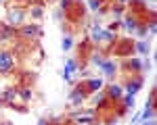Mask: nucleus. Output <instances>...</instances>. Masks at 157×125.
Wrapping results in <instances>:
<instances>
[{
	"instance_id": "22",
	"label": "nucleus",
	"mask_w": 157,
	"mask_h": 125,
	"mask_svg": "<svg viewBox=\"0 0 157 125\" xmlns=\"http://www.w3.org/2000/svg\"><path fill=\"white\" fill-rule=\"evenodd\" d=\"M120 27H121V23H120V21H111V23L107 25V31H111V34H115V31H117Z\"/></svg>"
},
{
	"instance_id": "17",
	"label": "nucleus",
	"mask_w": 157,
	"mask_h": 125,
	"mask_svg": "<svg viewBox=\"0 0 157 125\" xmlns=\"http://www.w3.org/2000/svg\"><path fill=\"white\" fill-rule=\"evenodd\" d=\"M88 6L92 12H101L103 11V0H88Z\"/></svg>"
},
{
	"instance_id": "11",
	"label": "nucleus",
	"mask_w": 157,
	"mask_h": 125,
	"mask_svg": "<svg viewBox=\"0 0 157 125\" xmlns=\"http://www.w3.org/2000/svg\"><path fill=\"white\" fill-rule=\"evenodd\" d=\"M82 86H84V90L88 92V94H97L98 90L103 88V79H98V77L97 79H86Z\"/></svg>"
},
{
	"instance_id": "8",
	"label": "nucleus",
	"mask_w": 157,
	"mask_h": 125,
	"mask_svg": "<svg viewBox=\"0 0 157 125\" xmlns=\"http://www.w3.org/2000/svg\"><path fill=\"white\" fill-rule=\"evenodd\" d=\"M138 23H140V21H138V17H136L134 12H128V15H126V19H124V23H121V27H124L128 34H134V31H136V27H138Z\"/></svg>"
},
{
	"instance_id": "1",
	"label": "nucleus",
	"mask_w": 157,
	"mask_h": 125,
	"mask_svg": "<svg viewBox=\"0 0 157 125\" xmlns=\"http://www.w3.org/2000/svg\"><path fill=\"white\" fill-rule=\"evenodd\" d=\"M6 19H9V23L11 27H21L25 21V11H21V9H9L6 11Z\"/></svg>"
},
{
	"instance_id": "4",
	"label": "nucleus",
	"mask_w": 157,
	"mask_h": 125,
	"mask_svg": "<svg viewBox=\"0 0 157 125\" xmlns=\"http://www.w3.org/2000/svg\"><path fill=\"white\" fill-rule=\"evenodd\" d=\"M19 34L23 38H40V36H44V31L40 29V25H36V23H29V25H21L19 27Z\"/></svg>"
},
{
	"instance_id": "3",
	"label": "nucleus",
	"mask_w": 157,
	"mask_h": 125,
	"mask_svg": "<svg viewBox=\"0 0 157 125\" xmlns=\"http://www.w3.org/2000/svg\"><path fill=\"white\" fill-rule=\"evenodd\" d=\"M15 69V56L11 52H0V73H11Z\"/></svg>"
},
{
	"instance_id": "28",
	"label": "nucleus",
	"mask_w": 157,
	"mask_h": 125,
	"mask_svg": "<svg viewBox=\"0 0 157 125\" xmlns=\"http://www.w3.org/2000/svg\"><path fill=\"white\" fill-rule=\"evenodd\" d=\"M140 125H155V121H143Z\"/></svg>"
},
{
	"instance_id": "30",
	"label": "nucleus",
	"mask_w": 157,
	"mask_h": 125,
	"mask_svg": "<svg viewBox=\"0 0 157 125\" xmlns=\"http://www.w3.org/2000/svg\"><path fill=\"white\" fill-rule=\"evenodd\" d=\"M120 2H128V0H120Z\"/></svg>"
},
{
	"instance_id": "9",
	"label": "nucleus",
	"mask_w": 157,
	"mask_h": 125,
	"mask_svg": "<svg viewBox=\"0 0 157 125\" xmlns=\"http://www.w3.org/2000/svg\"><path fill=\"white\" fill-rule=\"evenodd\" d=\"M75 71H78V61H75V59H67V62H65V71H63L65 81H71V77H73Z\"/></svg>"
},
{
	"instance_id": "5",
	"label": "nucleus",
	"mask_w": 157,
	"mask_h": 125,
	"mask_svg": "<svg viewBox=\"0 0 157 125\" xmlns=\"http://www.w3.org/2000/svg\"><path fill=\"white\" fill-rule=\"evenodd\" d=\"M86 96H88V92L84 90V86L78 84V86L69 92V102H71V104H82V102L86 100Z\"/></svg>"
},
{
	"instance_id": "25",
	"label": "nucleus",
	"mask_w": 157,
	"mask_h": 125,
	"mask_svg": "<svg viewBox=\"0 0 157 125\" xmlns=\"http://www.w3.org/2000/svg\"><path fill=\"white\" fill-rule=\"evenodd\" d=\"M90 61H92V65H97V67H101V62L105 61V59H103L101 54H92V59H90Z\"/></svg>"
},
{
	"instance_id": "31",
	"label": "nucleus",
	"mask_w": 157,
	"mask_h": 125,
	"mask_svg": "<svg viewBox=\"0 0 157 125\" xmlns=\"http://www.w3.org/2000/svg\"><path fill=\"white\" fill-rule=\"evenodd\" d=\"M0 2H2V0H0Z\"/></svg>"
},
{
	"instance_id": "13",
	"label": "nucleus",
	"mask_w": 157,
	"mask_h": 125,
	"mask_svg": "<svg viewBox=\"0 0 157 125\" xmlns=\"http://www.w3.org/2000/svg\"><path fill=\"white\" fill-rule=\"evenodd\" d=\"M13 36H15V27H11L6 23L0 25V40H11Z\"/></svg>"
},
{
	"instance_id": "27",
	"label": "nucleus",
	"mask_w": 157,
	"mask_h": 125,
	"mask_svg": "<svg viewBox=\"0 0 157 125\" xmlns=\"http://www.w3.org/2000/svg\"><path fill=\"white\" fill-rule=\"evenodd\" d=\"M38 125H50V121H44V119H40V121H38Z\"/></svg>"
},
{
	"instance_id": "19",
	"label": "nucleus",
	"mask_w": 157,
	"mask_h": 125,
	"mask_svg": "<svg viewBox=\"0 0 157 125\" xmlns=\"http://www.w3.org/2000/svg\"><path fill=\"white\" fill-rule=\"evenodd\" d=\"M134 34H138L140 38H147V34H149V27H147V23H138V27H136V31Z\"/></svg>"
},
{
	"instance_id": "2",
	"label": "nucleus",
	"mask_w": 157,
	"mask_h": 125,
	"mask_svg": "<svg viewBox=\"0 0 157 125\" xmlns=\"http://www.w3.org/2000/svg\"><path fill=\"white\" fill-rule=\"evenodd\" d=\"M124 69L128 71L130 75H140L143 73V69H145V62L140 61V59H126L124 61Z\"/></svg>"
},
{
	"instance_id": "29",
	"label": "nucleus",
	"mask_w": 157,
	"mask_h": 125,
	"mask_svg": "<svg viewBox=\"0 0 157 125\" xmlns=\"http://www.w3.org/2000/svg\"><path fill=\"white\" fill-rule=\"evenodd\" d=\"M0 125H11V123H9V121H2V123H0Z\"/></svg>"
},
{
	"instance_id": "14",
	"label": "nucleus",
	"mask_w": 157,
	"mask_h": 125,
	"mask_svg": "<svg viewBox=\"0 0 157 125\" xmlns=\"http://www.w3.org/2000/svg\"><path fill=\"white\" fill-rule=\"evenodd\" d=\"M17 96H19L21 100H25V102H29L32 96H34V94H32V88H21V90L17 92Z\"/></svg>"
},
{
	"instance_id": "10",
	"label": "nucleus",
	"mask_w": 157,
	"mask_h": 125,
	"mask_svg": "<svg viewBox=\"0 0 157 125\" xmlns=\"http://www.w3.org/2000/svg\"><path fill=\"white\" fill-rule=\"evenodd\" d=\"M101 71L107 75V77H113V75L117 73V65H115V61H111V59H105V61L101 62Z\"/></svg>"
},
{
	"instance_id": "12",
	"label": "nucleus",
	"mask_w": 157,
	"mask_h": 125,
	"mask_svg": "<svg viewBox=\"0 0 157 125\" xmlns=\"http://www.w3.org/2000/svg\"><path fill=\"white\" fill-rule=\"evenodd\" d=\"M103 27L98 23H94V25H90V40L94 42V44H101V40H103Z\"/></svg>"
},
{
	"instance_id": "16",
	"label": "nucleus",
	"mask_w": 157,
	"mask_h": 125,
	"mask_svg": "<svg viewBox=\"0 0 157 125\" xmlns=\"http://www.w3.org/2000/svg\"><path fill=\"white\" fill-rule=\"evenodd\" d=\"M17 98V90H4L2 92V102H13Z\"/></svg>"
},
{
	"instance_id": "24",
	"label": "nucleus",
	"mask_w": 157,
	"mask_h": 125,
	"mask_svg": "<svg viewBox=\"0 0 157 125\" xmlns=\"http://www.w3.org/2000/svg\"><path fill=\"white\" fill-rule=\"evenodd\" d=\"M71 4H73V0H61V11H63V12H67Z\"/></svg>"
},
{
	"instance_id": "20",
	"label": "nucleus",
	"mask_w": 157,
	"mask_h": 125,
	"mask_svg": "<svg viewBox=\"0 0 157 125\" xmlns=\"http://www.w3.org/2000/svg\"><path fill=\"white\" fill-rule=\"evenodd\" d=\"M61 48L65 50V52H67V50H71V48H73V40H71L69 36H67L65 40H63V44H61Z\"/></svg>"
},
{
	"instance_id": "15",
	"label": "nucleus",
	"mask_w": 157,
	"mask_h": 125,
	"mask_svg": "<svg viewBox=\"0 0 157 125\" xmlns=\"http://www.w3.org/2000/svg\"><path fill=\"white\" fill-rule=\"evenodd\" d=\"M134 50H136L138 54H147V52H149V44H147L145 40H140V42H134Z\"/></svg>"
},
{
	"instance_id": "26",
	"label": "nucleus",
	"mask_w": 157,
	"mask_h": 125,
	"mask_svg": "<svg viewBox=\"0 0 157 125\" xmlns=\"http://www.w3.org/2000/svg\"><path fill=\"white\" fill-rule=\"evenodd\" d=\"M78 123H90V117H80Z\"/></svg>"
},
{
	"instance_id": "7",
	"label": "nucleus",
	"mask_w": 157,
	"mask_h": 125,
	"mask_svg": "<svg viewBox=\"0 0 157 125\" xmlns=\"http://www.w3.org/2000/svg\"><path fill=\"white\" fill-rule=\"evenodd\" d=\"M143 88V77H136V79H132V77H128V81H126V96H136V92Z\"/></svg>"
},
{
	"instance_id": "6",
	"label": "nucleus",
	"mask_w": 157,
	"mask_h": 125,
	"mask_svg": "<svg viewBox=\"0 0 157 125\" xmlns=\"http://www.w3.org/2000/svg\"><path fill=\"white\" fill-rule=\"evenodd\" d=\"M121 96H124V88H121L120 84H109L105 98L111 100V102H117V100H121Z\"/></svg>"
},
{
	"instance_id": "21",
	"label": "nucleus",
	"mask_w": 157,
	"mask_h": 125,
	"mask_svg": "<svg viewBox=\"0 0 157 125\" xmlns=\"http://www.w3.org/2000/svg\"><path fill=\"white\" fill-rule=\"evenodd\" d=\"M121 100H124V106H126L128 111L134 106V96H121Z\"/></svg>"
},
{
	"instance_id": "18",
	"label": "nucleus",
	"mask_w": 157,
	"mask_h": 125,
	"mask_svg": "<svg viewBox=\"0 0 157 125\" xmlns=\"http://www.w3.org/2000/svg\"><path fill=\"white\" fill-rule=\"evenodd\" d=\"M29 15H32L34 19H42V17H44V9H42V6H34V9L29 11Z\"/></svg>"
},
{
	"instance_id": "23",
	"label": "nucleus",
	"mask_w": 157,
	"mask_h": 125,
	"mask_svg": "<svg viewBox=\"0 0 157 125\" xmlns=\"http://www.w3.org/2000/svg\"><path fill=\"white\" fill-rule=\"evenodd\" d=\"M111 9H113V15L120 17V15H124V9H126V6H124V4H113Z\"/></svg>"
}]
</instances>
